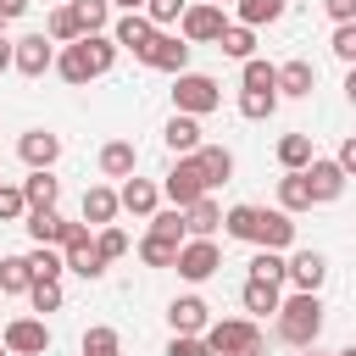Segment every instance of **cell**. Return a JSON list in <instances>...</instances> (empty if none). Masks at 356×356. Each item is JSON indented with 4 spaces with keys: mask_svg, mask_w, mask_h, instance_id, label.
Masks as SVG:
<instances>
[{
    "mask_svg": "<svg viewBox=\"0 0 356 356\" xmlns=\"http://www.w3.org/2000/svg\"><path fill=\"white\" fill-rule=\"evenodd\" d=\"M161 139H167V150H172V156H195V150L206 145V139H200V117H184V111H172V117H167Z\"/></svg>",
    "mask_w": 356,
    "mask_h": 356,
    "instance_id": "d6986e66",
    "label": "cell"
},
{
    "mask_svg": "<svg viewBox=\"0 0 356 356\" xmlns=\"http://www.w3.org/2000/svg\"><path fill=\"white\" fill-rule=\"evenodd\" d=\"M323 278H328V256H323V250H295V256H284V284H295V289H323Z\"/></svg>",
    "mask_w": 356,
    "mask_h": 356,
    "instance_id": "2e32d148",
    "label": "cell"
},
{
    "mask_svg": "<svg viewBox=\"0 0 356 356\" xmlns=\"http://www.w3.org/2000/svg\"><path fill=\"white\" fill-rule=\"evenodd\" d=\"M172 267H178V278H189V284H206V278L222 267V250H217V239H184Z\"/></svg>",
    "mask_w": 356,
    "mask_h": 356,
    "instance_id": "ba28073f",
    "label": "cell"
},
{
    "mask_svg": "<svg viewBox=\"0 0 356 356\" xmlns=\"http://www.w3.org/2000/svg\"><path fill=\"white\" fill-rule=\"evenodd\" d=\"M17 189H22L28 206H56V200H61V178H50V167H33Z\"/></svg>",
    "mask_w": 356,
    "mask_h": 356,
    "instance_id": "83f0119b",
    "label": "cell"
},
{
    "mask_svg": "<svg viewBox=\"0 0 356 356\" xmlns=\"http://www.w3.org/2000/svg\"><path fill=\"white\" fill-rule=\"evenodd\" d=\"M200 356H267L256 317H222L200 328Z\"/></svg>",
    "mask_w": 356,
    "mask_h": 356,
    "instance_id": "3957f363",
    "label": "cell"
},
{
    "mask_svg": "<svg viewBox=\"0 0 356 356\" xmlns=\"http://www.w3.org/2000/svg\"><path fill=\"white\" fill-rule=\"evenodd\" d=\"M184 6H189V0H145L139 11L150 17V28H172V22L184 17Z\"/></svg>",
    "mask_w": 356,
    "mask_h": 356,
    "instance_id": "7bdbcfd3",
    "label": "cell"
},
{
    "mask_svg": "<svg viewBox=\"0 0 356 356\" xmlns=\"http://www.w3.org/2000/svg\"><path fill=\"white\" fill-rule=\"evenodd\" d=\"M83 356H122V339H117V328H106V323H95L89 334H83V345H78Z\"/></svg>",
    "mask_w": 356,
    "mask_h": 356,
    "instance_id": "74e56055",
    "label": "cell"
},
{
    "mask_svg": "<svg viewBox=\"0 0 356 356\" xmlns=\"http://www.w3.org/2000/svg\"><path fill=\"white\" fill-rule=\"evenodd\" d=\"M95 250H100L106 261H117V256H128V234H122L117 222H106V228L95 234Z\"/></svg>",
    "mask_w": 356,
    "mask_h": 356,
    "instance_id": "f6af8a7d",
    "label": "cell"
},
{
    "mask_svg": "<svg viewBox=\"0 0 356 356\" xmlns=\"http://www.w3.org/2000/svg\"><path fill=\"white\" fill-rule=\"evenodd\" d=\"M50 61H56V44H50L44 33H22V39H11V67H17L22 78H44Z\"/></svg>",
    "mask_w": 356,
    "mask_h": 356,
    "instance_id": "30bf717a",
    "label": "cell"
},
{
    "mask_svg": "<svg viewBox=\"0 0 356 356\" xmlns=\"http://www.w3.org/2000/svg\"><path fill=\"white\" fill-rule=\"evenodd\" d=\"M0 300H6V295H0Z\"/></svg>",
    "mask_w": 356,
    "mask_h": 356,
    "instance_id": "6f0895ef",
    "label": "cell"
},
{
    "mask_svg": "<svg viewBox=\"0 0 356 356\" xmlns=\"http://www.w3.org/2000/svg\"><path fill=\"white\" fill-rule=\"evenodd\" d=\"M239 300H245V312H250V317H273V312H278V300H284V284H267V278H245Z\"/></svg>",
    "mask_w": 356,
    "mask_h": 356,
    "instance_id": "4316f807",
    "label": "cell"
},
{
    "mask_svg": "<svg viewBox=\"0 0 356 356\" xmlns=\"http://www.w3.org/2000/svg\"><path fill=\"white\" fill-rule=\"evenodd\" d=\"M239 83H245V89H273V83H278V67L261 61V56H245V61H239ZM273 95H278V89H273Z\"/></svg>",
    "mask_w": 356,
    "mask_h": 356,
    "instance_id": "e575fe53",
    "label": "cell"
},
{
    "mask_svg": "<svg viewBox=\"0 0 356 356\" xmlns=\"http://www.w3.org/2000/svg\"><path fill=\"white\" fill-rule=\"evenodd\" d=\"M256 211H261V206H228V211H222L228 239H250V234H256Z\"/></svg>",
    "mask_w": 356,
    "mask_h": 356,
    "instance_id": "f35d334b",
    "label": "cell"
},
{
    "mask_svg": "<svg viewBox=\"0 0 356 356\" xmlns=\"http://www.w3.org/2000/svg\"><path fill=\"white\" fill-rule=\"evenodd\" d=\"M6 67H11V39L0 33V72H6Z\"/></svg>",
    "mask_w": 356,
    "mask_h": 356,
    "instance_id": "f907efd6",
    "label": "cell"
},
{
    "mask_svg": "<svg viewBox=\"0 0 356 356\" xmlns=\"http://www.w3.org/2000/svg\"><path fill=\"white\" fill-rule=\"evenodd\" d=\"M67 83H89V78H106L111 67H117V44H111V33H78L72 44H61V56L50 61Z\"/></svg>",
    "mask_w": 356,
    "mask_h": 356,
    "instance_id": "6da1fadb",
    "label": "cell"
},
{
    "mask_svg": "<svg viewBox=\"0 0 356 356\" xmlns=\"http://www.w3.org/2000/svg\"><path fill=\"white\" fill-rule=\"evenodd\" d=\"M178 245H184V234L145 228V239H139V261H145V267H172V261H178Z\"/></svg>",
    "mask_w": 356,
    "mask_h": 356,
    "instance_id": "603a6c76",
    "label": "cell"
},
{
    "mask_svg": "<svg viewBox=\"0 0 356 356\" xmlns=\"http://www.w3.org/2000/svg\"><path fill=\"white\" fill-rule=\"evenodd\" d=\"M61 267L78 273V278H100V273H106V256L95 250V234H89V228H78V234L61 245Z\"/></svg>",
    "mask_w": 356,
    "mask_h": 356,
    "instance_id": "4fadbf2b",
    "label": "cell"
},
{
    "mask_svg": "<svg viewBox=\"0 0 356 356\" xmlns=\"http://www.w3.org/2000/svg\"><path fill=\"white\" fill-rule=\"evenodd\" d=\"M217 222H222V206H217L211 195H200V200L184 206V239H211Z\"/></svg>",
    "mask_w": 356,
    "mask_h": 356,
    "instance_id": "44dd1931",
    "label": "cell"
},
{
    "mask_svg": "<svg viewBox=\"0 0 356 356\" xmlns=\"http://www.w3.org/2000/svg\"><path fill=\"white\" fill-rule=\"evenodd\" d=\"M328 50H334V61H356V22H334V39H328Z\"/></svg>",
    "mask_w": 356,
    "mask_h": 356,
    "instance_id": "ee69618b",
    "label": "cell"
},
{
    "mask_svg": "<svg viewBox=\"0 0 356 356\" xmlns=\"http://www.w3.org/2000/svg\"><path fill=\"white\" fill-rule=\"evenodd\" d=\"M167 323H172V334H200V328L211 323V306H206L200 295H178V300L167 306Z\"/></svg>",
    "mask_w": 356,
    "mask_h": 356,
    "instance_id": "7402d4cb",
    "label": "cell"
},
{
    "mask_svg": "<svg viewBox=\"0 0 356 356\" xmlns=\"http://www.w3.org/2000/svg\"><path fill=\"white\" fill-rule=\"evenodd\" d=\"M306 350H312V356H334V350H317V345H306Z\"/></svg>",
    "mask_w": 356,
    "mask_h": 356,
    "instance_id": "db71d44e",
    "label": "cell"
},
{
    "mask_svg": "<svg viewBox=\"0 0 356 356\" xmlns=\"http://www.w3.org/2000/svg\"><path fill=\"white\" fill-rule=\"evenodd\" d=\"M312 156H317L312 134H284V139H278V167H284V172H300Z\"/></svg>",
    "mask_w": 356,
    "mask_h": 356,
    "instance_id": "4dcf8cb0",
    "label": "cell"
},
{
    "mask_svg": "<svg viewBox=\"0 0 356 356\" xmlns=\"http://www.w3.org/2000/svg\"><path fill=\"white\" fill-rule=\"evenodd\" d=\"M44 39H50V44H72V39H78V22H72V11H67V6H56V11H50Z\"/></svg>",
    "mask_w": 356,
    "mask_h": 356,
    "instance_id": "60d3db41",
    "label": "cell"
},
{
    "mask_svg": "<svg viewBox=\"0 0 356 356\" xmlns=\"http://www.w3.org/2000/svg\"><path fill=\"white\" fill-rule=\"evenodd\" d=\"M222 56H234V61H245V56H256V28H245V22H222V33L211 39Z\"/></svg>",
    "mask_w": 356,
    "mask_h": 356,
    "instance_id": "f1b7e54d",
    "label": "cell"
},
{
    "mask_svg": "<svg viewBox=\"0 0 356 356\" xmlns=\"http://www.w3.org/2000/svg\"><path fill=\"white\" fill-rule=\"evenodd\" d=\"M222 6H211V0H195V6H184V17H178V39L184 44H211L217 33H222Z\"/></svg>",
    "mask_w": 356,
    "mask_h": 356,
    "instance_id": "52a82bcc",
    "label": "cell"
},
{
    "mask_svg": "<svg viewBox=\"0 0 356 356\" xmlns=\"http://www.w3.org/2000/svg\"><path fill=\"white\" fill-rule=\"evenodd\" d=\"M234 11H239L245 28H267V22H278L289 11V0H234Z\"/></svg>",
    "mask_w": 356,
    "mask_h": 356,
    "instance_id": "1f68e13d",
    "label": "cell"
},
{
    "mask_svg": "<svg viewBox=\"0 0 356 356\" xmlns=\"http://www.w3.org/2000/svg\"><path fill=\"white\" fill-rule=\"evenodd\" d=\"M334 161H339V172H345V178H350V172H356V139H345V145H339V156H334Z\"/></svg>",
    "mask_w": 356,
    "mask_h": 356,
    "instance_id": "681fc988",
    "label": "cell"
},
{
    "mask_svg": "<svg viewBox=\"0 0 356 356\" xmlns=\"http://www.w3.org/2000/svg\"><path fill=\"white\" fill-rule=\"evenodd\" d=\"M222 106V89H217V78H206V72H172V111H184V117H206V111H217Z\"/></svg>",
    "mask_w": 356,
    "mask_h": 356,
    "instance_id": "277c9868",
    "label": "cell"
},
{
    "mask_svg": "<svg viewBox=\"0 0 356 356\" xmlns=\"http://www.w3.org/2000/svg\"><path fill=\"white\" fill-rule=\"evenodd\" d=\"M0 356H6V345H0Z\"/></svg>",
    "mask_w": 356,
    "mask_h": 356,
    "instance_id": "9f6ffc18",
    "label": "cell"
},
{
    "mask_svg": "<svg viewBox=\"0 0 356 356\" xmlns=\"http://www.w3.org/2000/svg\"><path fill=\"white\" fill-rule=\"evenodd\" d=\"M139 61H145V67H156V72H184V67H189V44H184L178 33H167V28H156Z\"/></svg>",
    "mask_w": 356,
    "mask_h": 356,
    "instance_id": "7c38bea8",
    "label": "cell"
},
{
    "mask_svg": "<svg viewBox=\"0 0 356 356\" xmlns=\"http://www.w3.org/2000/svg\"><path fill=\"white\" fill-rule=\"evenodd\" d=\"M167 356H200V334H172L167 339Z\"/></svg>",
    "mask_w": 356,
    "mask_h": 356,
    "instance_id": "7dc6e473",
    "label": "cell"
},
{
    "mask_svg": "<svg viewBox=\"0 0 356 356\" xmlns=\"http://www.w3.org/2000/svg\"><path fill=\"white\" fill-rule=\"evenodd\" d=\"M150 33H156V28H150L145 11H122V17L111 22V44H117V50H134V56H145Z\"/></svg>",
    "mask_w": 356,
    "mask_h": 356,
    "instance_id": "e0dca14e",
    "label": "cell"
},
{
    "mask_svg": "<svg viewBox=\"0 0 356 356\" xmlns=\"http://www.w3.org/2000/svg\"><path fill=\"white\" fill-rule=\"evenodd\" d=\"M17 156H22L28 167H56V156H61V139H56L50 128H28V134L17 139Z\"/></svg>",
    "mask_w": 356,
    "mask_h": 356,
    "instance_id": "ffe728a7",
    "label": "cell"
},
{
    "mask_svg": "<svg viewBox=\"0 0 356 356\" xmlns=\"http://www.w3.org/2000/svg\"><path fill=\"white\" fill-rule=\"evenodd\" d=\"M100 172H106V178H128V172H139V150H134V139H106V145H100Z\"/></svg>",
    "mask_w": 356,
    "mask_h": 356,
    "instance_id": "cb8c5ba5",
    "label": "cell"
},
{
    "mask_svg": "<svg viewBox=\"0 0 356 356\" xmlns=\"http://www.w3.org/2000/svg\"><path fill=\"white\" fill-rule=\"evenodd\" d=\"M323 11H328L334 22H356V0H323Z\"/></svg>",
    "mask_w": 356,
    "mask_h": 356,
    "instance_id": "c3c4849f",
    "label": "cell"
},
{
    "mask_svg": "<svg viewBox=\"0 0 356 356\" xmlns=\"http://www.w3.org/2000/svg\"><path fill=\"white\" fill-rule=\"evenodd\" d=\"M28 300H33V312H61V278H33Z\"/></svg>",
    "mask_w": 356,
    "mask_h": 356,
    "instance_id": "ab89813d",
    "label": "cell"
},
{
    "mask_svg": "<svg viewBox=\"0 0 356 356\" xmlns=\"http://www.w3.org/2000/svg\"><path fill=\"white\" fill-rule=\"evenodd\" d=\"M278 211H289V217H295V211H312V189H306L300 172H284V178H278Z\"/></svg>",
    "mask_w": 356,
    "mask_h": 356,
    "instance_id": "d6a6232c",
    "label": "cell"
},
{
    "mask_svg": "<svg viewBox=\"0 0 356 356\" xmlns=\"http://www.w3.org/2000/svg\"><path fill=\"white\" fill-rule=\"evenodd\" d=\"M250 278L284 284V250H256V256H250Z\"/></svg>",
    "mask_w": 356,
    "mask_h": 356,
    "instance_id": "b9f144b4",
    "label": "cell"
},
{
    "mask_svg": "<svg viewBox=\"0 0 356 356\" xmlns=\"http://www.w3.org/2000/svg\"><path fill=\"white\" fill-rule=\"evenodd\" d=\"M273 328H278V339L295 345V350L317 345V339H323V300H317V289H295V295H284L278 312H273Z\"/></svg>",
    "mask_w": 356,
    "mask_h": 356,
    "instance_id": "7a4b0ae2",
    "label": "cell"
},
{
    "mask_svg": "<svg viewBox=\"0 0 356 356\" xmlns=\"http://www.w3.org/2000/svg\"><path fill=\"white\" fill-rule=\"evenodd\" d=\"M211 6H234V0H211Z\"/></svg>",
    "mask_w": 356,
    "mask_h": 356,
    "instance_id": "11a10c76",
    "label": "cell"
},
{
    "mask_svg": "<svg viewBox=\"0 0 356 356\" xmlns=\"http://www.w3.org/2000/svg\"><path fill=\"white\" fill-rule=\"evenodd\" d=\"M334 356H356V345H345V350H334Z\"/></svg>",
    "mask_w": 356,
    "mask_h": 356,
    "instance_id": "f5cc1de1",
    "label": "cell"
},
{
    "mask_svg": "<svg viewBox=\"0 0 356 356\" xmlns=\"http://www.w3.org/2000/svg\"><path fill=\"white\" fill-rule=\"evenodd\" d=\"M67 11L78 22V33H106V22H111V0H67Z\"/></svg>",
    "mask_w": 356,
    "mask_h": 356,
    "instance_id": "f546056e",
    "label": "cell"
},
{
    "mask_svg": "<svg viewBox=\"0 0 356 356\" xmlns=\"http://www.w3.org/2000/svg\"><path fill=\"white\" fill-rule=\"evenodd\" d=\"M111 6H122V11H139V6H145V0H111Z\"/></svg>",
    "mask_w": 356,
    "mask_h": 356,
    "instance_id": "816d5d0a",
    "label": "cell"
},
{
    "mask_svg": "<svg viewBox=\"0 0 356 356\" xmlns=\"http://www.w3.org/2000/svg\"><path fill=\"white\" fill-rule=\"evenodd\" d=\"M250 245H261V250H289L295 245V222H289V211H256V234H250Z\"/></svg>",
    "mask_w": 356,
    "mask_h": 356,
    "instance_id": "9a60e30c",
    "label": "cell"
},
{
    "mask_svg": "<svg viewBox=\"0 0 356 356\" xmlns=\"http://www.w3.org/2000/svg\"><path fill=\"white\" fill-rule=\"evenodd\" d=\"M161 195H167L178 211H184L189 200L211 195V189H206V172H200V161H195V156H178V161L167 167V178H161Z\"/></svg>",
    "mask_w": 356,
    "mask_h": 356,
    "instance_id": "5b68a950",
    "label": "cell"
},
{
    "mask_svg": "<svg viewBox=\"0 0 356 356\" xmlns=\"http://www.w3.org/2000/svg\"><path fill=\"white\" fill-rule=\"evenodd\" d=\"M22 228H28V239L33 245H67L78 228H89V222H67L56 206H28L22 211Z\"/></svg>",
    "mask_w": 356,
    "mask_h": 356,
    "instance_id": "8992f818",
    "label": "cell"
},
{
    "mask_svg": "<svg viewBox=\"0 0 356 356\" xmlns=\"http://www.w3.org/2000/svg\"><path fill=\"white\" fill-rule=\"evenodd\" d=\"M22 211H28L22 189L17 184H0V222H22Z\"/></svg>",
    "mask_w": 356,
    "mask_h": 356,
    "instance_id": "bcb514c9",
    "label": "cell"
},
{
    "mask_svg": "<svg viewBox=\"0 0 356 356\" xmlns=\"http://www.w3.org/2000/svg\"><path fill=\"white\" fill-rule=\"evenodd\" d=\"M156 206H161V184H156V178H139V172H128V178H122V189H117V211L150 217Z\"/></svg>",
    "mask_w": 356,
    "mask_h": 356,
    "instance_id": "5bb4252c",
    "label": "cell"
},
{
    "mask_svg": "<svg viewBox=\"0 0 356 356\" xmlns=\"http://www.w3.org/2000/svg\"><path fill=\"white\" fill-rule=\"evenodd\" d=\"M300 178H306V189H312V206H328V200L345 195V172H339V161H328V156H312V161L300 167Z\"/></svg>",
    "mask_w": 356,
    "mask_h": 356,
    "instance_id": "8fae6325",
    "label": "cell"
},
{
    "mask_svg": "<svg viewBox=\"0 0 356 356\" xmlns=\"http://www.w3.org/2000/svg\"><path fill=\"white\" fill-rule=\"evenodd\" d=\"M273 89H278V100H284V95H289V100H306V95L317 89V67H312L306 56H295V61L278 67V83H273Z\"/></svg>",
    "mask_w": 356,
    "mask_h": 356,
    "instance_id": "ac0fdd59",
    "label": "cell"
},
{
    "mask_svg": "<svg viewBox=\"0 0 356 356\" xmlns=\"http://www.w3.org/2000/svg\"><path fill=\"white\" fill-rule=\"evenodd\" d=\"M278 111V95L273 89H239V117L245 122H267Z\"/></svg>",
    "mask_w": 356,
    "mask_h": 356,
    "instance_id": "836d02e7",
    "label": "cell"
},
{
    "mask_svg": "<svg viewBox=\"0 0 356 356\" xmlns=\"http://www.w3.org/2000/svg\"><path fill=\"white\" fill-rule=\"evenodd\" d=\"M22 261H28V273H33V278H61V273H67V267H61V250H56V245H33V250H28Z\"/></svg>",
    "mask_w": 356,
    "mask_h": 356,
    "instance_id": "8d00e7d4",
    "label": "cell"
},
{
    "mask_svg": "<svg viewBox=\"0 0 356 356\" xmlns=\"http://www.w3.org/2000/svg\"><path fill=\"white\" fill-rule=\"evenodd\" d=\"M28 284H33L28 261L22 256H0V295H28Z\"/></svg>",
    "mask_w": 356,
    "mask_h": 356,
    "instance_id": "d590c367",
    "label": "cell"
},
{
    "mask_svg": "<svg viewBox=\"0 0 356 356\" xmlns=\"http://www.w3.org/2000/svg\"><path fill=\"white\" fill-rule=\"evenodd\" d=\"M78 211H83V222H89V228H106V222L117 217V189H111V184H89Z\"/></svg>",
    "mask_w": 356,
    "mask_h": 356,
    "instance_id": "484cf974",
    "label": "cell"
},
{
    "mask_svg": "<svg viewBox=\"0 0 356 356\" xmlns=\"http://www.w3.org/2000/svg\"><path fill=\"white\" fill-rule=\"evenodd\" d=\"M0 345H6V356H44L50 350V328H44V317H11Z\"/></svg>",
    "mask_w": 356,
    "mask_h": 356,
    "instance_id": "9c48e42d",
    "label": "cell"
},
{
    "mask_svg": "<svg viewBox=\"0 0 356 356\" xmlns=\"http://www.w3.org/2000/svg\"><path fill=\"white\" fill-rule=\"evenodd\" d=\"M195 161H200V172H206V189H222V184L234 178V150H228V145H200Z\"/></svg>",
    "mask_w": 356,
    "mask_h": 356,
    "instance_id": "d4e9b609",
    "label": "cell"
}]
</instances>
